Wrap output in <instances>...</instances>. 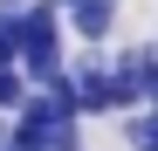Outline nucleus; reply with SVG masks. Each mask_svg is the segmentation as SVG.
<instances>
[{
  "label": "nucleus",
  "mask_w": 158,
  "mask_h": 151,
  "mask_svg": "<svg viewBox=\"0 0 158 151\" xmlns=\"http://www.w3.org/2000/svg\"><path fill=\"white\" fill-rule=\"evenodd\" d=\"M55 7L76 41H110V28H117V0H55Z\"/></svg>",
  "instance_id": "obj_2"
},
{
  "label": "nucleus",
  "mask_w": 158,
  "mask_h": 151,
  "mask_svg": "<svg viewBox=\"0 0 158 151\" xmlns=\"http://www.w3.org/2000/svg\"><path fill=\"white\" fill-rule=\"evenodd\" d=\"M21 96H28V76H21V62H0V117L21 110Z\"/></svg>",
  "instance_id": "obj_3"
},
{
  "label": "nucleus",
  "mask_w": 158,
  "mask_h": 151,
  "mask_svg": "<svg viewBox=\"0 0 158 151\" xmlns=\"http://www.w3.org/2000/svg\"><path fill=\"white\" fill-rule=\"evenodd\" d=\"M69 76H76V103H83V117H103V110L124 117V103H117V76H110V62H103V55H83Z\"/></svg>",
  "instance_id": "obj_1"
},
{
  "label": "nucleus",
  "mask_w": 158,
  "mask_h": 151,
  "mask_svg": "<svg viewBox=\"0 0 158 151\" xmlns=\"http://www.w3.org/2000/svg\"><path fill=\"white\" fill-rule=\"evenodd\" d=\"M151 124H158V103H151Z\"/></svg>",
  "instance_id": "obj_8"
},
{
  "label": "nucleus",
  "mask_w": 158,
  "mask_h": 151,
  "mask_svg": "<svg viewBox=\"0 0 158 151\" xmlns=\"http://www.w3.org/2000/svg\"><path fill=\"white\" fill-rule=\"evenodd\" d=\"M144 103H158V48L144 55Z\"/></svg>",
  "instance_id": "obj_6"
},
{
  "label": "nucleus",
  "mask_w": 158,
  "mask_h": 151,
  "mask_svg": "<svg viewBox=\"0 0 158 151\" xmlns=\"http://www.w3.org/2000/svg\"><path fill=\"white\" fill-rule=\"evenodd\" d=\"M0 62H21V14L0 7Z\"/></svg>",
  "instance_id": "obj_5"
},
{
  "label": "nucleus",
  "mask_w": 158,
  "mask_h": 151,
  "mask_svg": "<svg viewBox=\"0 0 158 151\" xmlns=\"http://www.w3.org/2000/svg\"><path fill=\"white\" fill-rule=\"evenodd\" d=\"M124 151H158V124H151V110L124 124Z\"/></svg>",
  "instance_id": "obj_4"
},
{
  "label": "nucleus",
  "mask_w": 158,
  "mask_h": 151,
  "mask_svg": "<svg viewBox=\"0 0 158 151\" xmlns=\"http://www.w3.org/2000/svg\"><path fill=\"white\" fill-rule=\"evenodd\" d=\"M0 7H7V14H21V7H28V0H0Z\"/></svg>",
  "instance_id": "obj_7"
}]
</instances>
